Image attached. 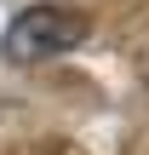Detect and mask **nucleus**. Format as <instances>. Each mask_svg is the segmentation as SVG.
<instances>
[{"label":"nucleus","instance_id":"1","mask_svg":"<svg viewBox=\"0 0 149 155\" xmlns=\"http://www.w3.org/2000/svg\"><path fill=\"white\" fill-rule=\"evenodd\" d=\"M86 35H92V17H86L80 6H69V0H34V6H23V12L6 23L0 52H6L11 63H46V58L75 52Z\"/></svg>","mask_w":149,"mask_h":155},{"label":"nucleus","instance_id":"2","mask_svg":"<svg viewBox=\"0 0 149 155\" xmlns=\"http://www.w3.org/2000/svg\"><path fill=\"white\" fill-rule=\"evenodd\" d=\"M29 155H63V150H57V144H40V150H29Z\"/></svg>","mask_w":149,"mask_h":155},{"label":"nucleus","instance_id":"3","mask_svg":"<svg viewBox=\"0 0 149 155\" xmlns=\"http://www.w3.org/2000/svg\"><path fill=\"white\" fill-rule=\"evenodd\" d=\"M144 75H149V58H144Z\"/></svg>","mask_w":149,"mask_h":155}]
</instances>
